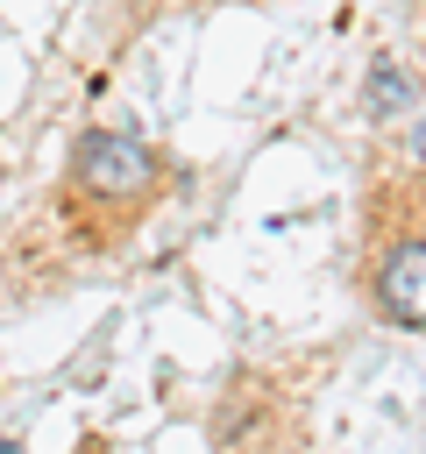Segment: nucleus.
I'll use <instances>...</instances> for the list:
<instances>
[{"instance_id":"nucleus-2","label":"nucleus","mask_w":426,"mask_h":454,"mask_svg":"<svg viewBox=\"0 0 426 454\" xmlns=\"http://www.w3.org/2000/svg\"><path fill=\"white\" fill-rule=\"evenodd\" d=\"M362 284L390 326L426 333V220L405 206V192L376 206V248L362 262Z\"/></svg>"},{"instance_id":"nucleus-3","label":"nucleus","mask_w":426,"mask_h":454,"mask_svg":"<svg viewBox=\"0 0 426 454\" xmlns=\"http://www.w3.org/2000/svg\"><path fill=\"white\" fill-rule=\"evenodd\" d=\"M362 99H369V114H398V106H412V78L383 57L376 71H369V85H362Z\"/></svg>"},{"instance_id":"nucleus-1","label":"nucleus","mask_w":426,"mask_h":454,"mask_svg":"<svg viewBox=\"0 0 426 454\" xmlns=\"http://www.w3.org/2000/svg\"><path fill=\"white\" fill-rule=\"evenodd\" d=\"M156 177H163V163H156V149L142 135H128V128H85L71 142V163H64V206L92 213V220H106V234H121L149 206Z\"/></svg>"}]
</instances>
